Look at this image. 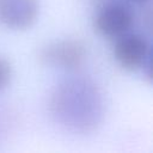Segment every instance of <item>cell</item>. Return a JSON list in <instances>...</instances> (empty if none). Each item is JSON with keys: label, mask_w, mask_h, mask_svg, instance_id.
I'll return each mask as SVG.
<instances>
[{"label": "cell", "mask_w": 153, "mask_h": 153, "mask_svg": "<svg viewBox=\"0 0 153 153\" xmlns=\"http://www.w3.org/2000/svg\"><path fill=\"white\" fill-rule=\"evenodd\" d=\"M131 1L137 2V4H142V2H145V1H147V0H131Z\"/></svg>", "instance_id": "obj_7"}, {"label": "cell", "mask_w": 153, "mask_h": 153, "mask_svg": "<svg viewBox=\"0 0 153 153\" xmlns=\"http://www.w3.org/2000/svg\"><path fill=\"white\" fill-rule=\"evenodd\" d=\"M92 1H99V2H105V1H109V0H92Z\"/></svg>", "instance_id": "obj_8"}, {"label": "cell", "mask_w": 153, "mask_h": 153, "mask_svg": "<svg viewBox=\"0 0 153 153\" xmlns=\"http://www.w3.org/2000/svg\"><path fill=\"white\" fill-rule=\"evenodd\" d=\"M151 45L142 35L127 32L116 38L114 57L126 71L141 69L151 60Z\"/></svg>", "instance_id": "obj_4"}, {"label": "cell", "mask_w": 153, "mask_h": 153, "mask_svg": "<svg viewBox=\"0 0 153 153\" xmlns=\"http://www.w3.org/2000/svg\"><path fill=\"white\" fill-rule=\"evenodd\" d=\"M48 109L53 121L62 129L76 135H88L100 127L105 103L94 80L76 75L54 86L49 94Z\"/></svg>", "instance_id": "obj_1"}, {"label": "cell", "mask_w": 153, "mask_h": 153, "mask_svg": "<svg viewBox=\"0 0 153 153\" xmlns=\"http://www.w3.org/2000/svg\"><path fill=\"white\" fill-rule=\"evenodd\" d=\"M38 0H0V24L11 30H26L38 17Z\"/></svg>", "instance_id": "obj_5"}, {"label": "cell", "mask_w": 153, "mask_h": 153, "mask_svg": "<svg viewBox=\"0 0 153 153\" xmlns=\"http://www.w3.org/2000/svg\"><path fill=\"white\" fill-rule=\"evenodd\" d=\"M87 47L78 38H63L43 44L37 51V60L42 66L74 72L87 60Z\"/></svg>", "instance_id": "obj_2"}, {"label": "cell", "mask_w": 153, "mask_h": 153, "mask_svg": "<svg viewBox=\"0 0 153 153\" xmlns=\"http://www.w3.org/2000/svg\"><path fill=\"white\" fill-rule=\"evenodd\" d=\"M12 75H13V69L11 62L7 59L0 56V91H2L8 86Z\"/></svg>", "instance_id": "obj_6"}, {"label": "cell", "mask_w": 153, "mask_h": 153, "mask_svg": "<svg viewBox=\"0 0 153 153\" xmlns=\"http://www.w3.org/2000/svg\"><path fill=\"white\" fill-rule=\"evenodd\" d=\"M134 13L129 6L118 1H105L93 16V29L106 38H117L131 29Z\"/></svg>", "instance_id": "obj_3"}]
</instances>
